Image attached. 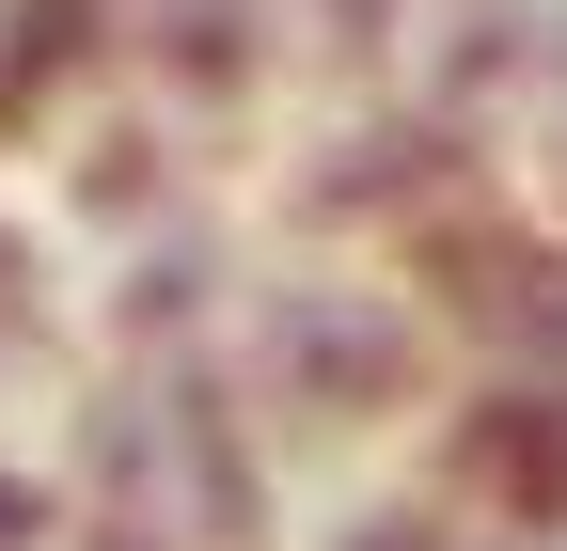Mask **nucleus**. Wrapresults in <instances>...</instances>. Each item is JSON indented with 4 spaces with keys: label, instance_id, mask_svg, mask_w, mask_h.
<instances>
[{
    "label": "nucleus",
    "instance_id": "1",
    "mask_svg": "<svg viewBox=\"0 0 567 551\" xmlns=\"http://www.w3.org/2000/svg\"><path fill=\"white\" fill-rule=\"evenodd\" d=\"M111 489H126V536H237L252 520V457H237V426L205 394H142V409H111Z\"/></svg>",
    "mask_w": 567,
    "mask_h": 551
},
{
    "label": "nucleus",
    "instance_id": "4",
    "mask_svg": "<svg viewBox=\"0 0 567 551\" xmlns=\"http://www.w3.org/2000/svg\"><path fill=\"white\" fill-rule=\"evenodd\" d=\"M457 315L505 347L520 378H567V252H536V237H488L473 252V284H457Z\"/></svg>",
    "mask_w": 567,
    "mask_h": 551
},
{
    "label": "nucleus",
    "instance_id": "3",
    "mask_svg": "<svg viewBox=\"0 0 567 551\" xmlns=\"http://www.w3.org/2000/svg\"><path fill=\"white\" fill-rule=\"evenodd\" d=\"M457 489L520 536H567V378H505L457 426Z\"/></svg>",
    "mask_w": 567,
    "mask_h": 551
},
{
    "label": "nucleus",
    "instance_id": "2",
    "mask_svg": "<svg viewBox=\"0 0 567 551\" xmlns=\"http://www.w3.org/2000/svg\"><path fill=\"white\" fill-rule=\"evenodd\" d=\"M268 378L316 409V426H379L410 394V300L379 284H284L268 300Z\"/></svg>",
    "mask_w": 567,
    "mask_h": 551
}]
</instances>
